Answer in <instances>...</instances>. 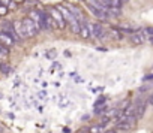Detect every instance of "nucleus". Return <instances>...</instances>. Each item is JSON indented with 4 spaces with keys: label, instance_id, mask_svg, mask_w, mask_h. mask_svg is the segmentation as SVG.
Segmentation results:
<instances>
[{
    "label": "nucleus",
    "instance_id": "ddd939ff",
    "mask_svg": "<svg viewBox=\"0 0 153 133\" xmlns=\"http://www.w3.org/2000/svg\"><path fill=\"white\" fill-rule=\"evenodd\" d=\"M81 37L84 39H89L90 37V32H89V27H87V23H80V33H78Z\"/></svg>",
    "mask_w": 153,
    "mask_h": 133
},
{
    "label": "nucleus",
    "instance_id": "f03ea898",
    "mask_svg": "<svg viewBox=\"0 0 153 133\" xmlns=\"http://www.w3.org/2000/svg\"><path fill=\"white\" fill-rule=\"evenodd\" d=\"M0 30H2V32H5L6 35H9V36L14 39V42H15V43L21 40V37H20V36L17 35V32H15L14 21H3L2 24H0Z\"/></svg>",
    "mask_w": 153,
    "mask_h": 133
},
{
    "label": "nucleus",
    "instance_id": "0eeeda50",
    "mask_svg": "<svg viewBox=\"0 0 153 133\" xmlns=\"http://www.w3.org/2000/svg\"><path fill=\"white\" fill-rule=\"evenodd\" d=\"M14 27H15L17 35H18L21 39H29V37H27V33H26V29H24V24H23V21H21V20L14 21Z\"/></svg>",
    "mask_w": 153,
    "mask_h": 133
},
{
    "label": "nucleus",
    "instance_id": "423d86ee",
    "mask_svg": "<svg viewBox=\"0 0 153 133\" xmlns=\"http://www.w3.org/2000/svg\"><path fill=\"white\" fill-rule=\"evenodd\" d=\"M144 40H146V32L144 30L143 32H134V33H131V42L134 45H141Z\"/></svg>",
    "mask_w": 153,
    "mask_h": 133
},
{
    "label": "nucleus",
    "instance_id": "c85d7f7f",
    "mask_svg": "<svg viewBox=\"0 0 153 133\" xmlns=\"http://www.w3.org/2000/svg\"><path fill=\"white\" fill-rule=\"evenodd\" d=\"M150 43L153 45V36H150Z\"/></svg>",
    "mask_w": 153,
    "mask_h": 133
},
{
    "label": "nucleus",
    "instance_id": "4be33fe9",
    "mask_svg": "<svg viewBox=\"0 0 153 133\" xmlns=\"http://www.w3.org/2000/svg\"><path fill=\"white\" fill-rule=\"evenodd\" d=\"M144 32H146L149 36H153V27H146V29H144Z\"/></svg>",
    "mask_w": 153,
    "mask_h": 133
},
{
    "label": "nucleus",
    "instance_id": "6e6552de",
    "mask_svg": "<svg viewBox=\"0 0 153 133\" xmlns=\"http://www.w3.org/2000/svg\"><path fill=\"white\" fill-rule=\"evenodd\" d=\"M44 18H45V24H47V29H48V30H57V29H59L57 23L54 21V18H53L47 11L44 12Z\"/></svg>",
    "mask_w": 153,
    "mask_h": 133
},
{
    "label": "nucleus",
    "instance_id": "9d476101",
    "mask_svg": "<svg viewBox=\"0 0 153 133\" xmlns=\"http://www.w3.org/2000/svg\"><path fill=\"white\" fill-rule=\"evenodd\" d=\"M0 43H3V45H6V46H12L15 42H14V39L9 36V35H6L5 32H2V30H0Z\"/></svg>",
    "mask_w": 153,
    "mask_h": 133
},
{
    "label": "nucleus",
    "instance_id": "f3484780",
    "mask_svg": "<svg viewBox=\"0 0 153 133\" xmlns=\"http://www.w3.org/2000/svg\"><path fill=\"white\" fill-rule=\"evenodd\" d=\"M89 133H104V126H102V124H99V126L89 127Z\"/></svg>",
    "mask_w": 153,
    "mask_h": 133
},
{
    "label": "nucleus",
    "instance_id": "20e7f679",
    "mask_svg": "<svg viewBox=\"0 0 153 133\" xmlns=\"http://www.w3.org/2000/svg\"><path fill=\"white\" fill-rule=\"evenodd\" d=\"M29 18H32L41 30H48L47 29V24H45V18H44V11H39V9H33L29 12Z\"/></svg>",
    "mask_w": 153,
    "mask_h": 133
},
{
    "label": "nucleus",
    "instance_id": "bb28decb",
    "mask_svg": "<svg viewBox=\"0 0 153 133\" xmlns=\"http://www.w3.org/2000/svg\"><path fill=\"white\" fill-rule=\"evenodd\" d=\"M39 97H45V91H41L39 93Z\"/></svg>",
    "mask_w": 153,
    "mask_h": 133
},
{
    "label": "nucleus",
    "instance_id": "1a4fd4ad",
    "mask_svg": "<svg viewBox=\"0 0 153 133\" xmlns=\"http://www.w3.org/2000/svg\"><path fill=\"white\" fill-rule=\"evenodd\" d=\"M66 8L72 12V15L76 18V20H78L80 23H84V15H83V12L78 9V8H76V6H72V5H66Z\"/></svg>",
    "mask_w": 153,
    "mask_h": 133
},
{
    "label": "nucleus",
    "instance_id": "7c9ffc66",
    "mask_svg": "<svg viewBox=\"0 0 153 133\" xmlns=\"http://www.w3.org/2000/svg\"><path fill=\"white\" fill-rule=\"evenodd\" d=\"M0 58H2V54H0Z\"/></svg>",
    "mask_w": 153,
    "mask_h": 133
},
{
    "label": "nucleus",
    "instance_id": "4468645a",
    "mask_svg": "<svg viewBox=\"0 0 153 133\" xmlns=\"http://www.w3.org/2000/svg\"><path fill=\"white\" fill-rule=\"evenodd\" d=\"M107 15H108V18H110V17H111V18H116V17H120V15H122V11H120V8H111V6H108Z\"/></svg>",
    "mask_w": 153,
    "mask_h": 133
},
{
    "label": "nucleus",
    "instance_id": "a211bd4d",
    "mask_svg": "<svg viewBox=\"0 0 153 133\" xmlns=\"http://www.w3.org/2000/svg\"><path fill=\"white\" fill-rule=\"evenodd\" d=\"M0 3H3V5L8 6V8H12V11L17 8V3L14 2V0H0Z\"/></svg>",
    "mask_w": 153,
    "mask_h": 133
},
{
    "label": "nucleus",
    "instance_id": "9b49d317",
    "mask_svg": "<svg viewBox=\"0 0 153 133\" xmlns=\"http://www.w3.org/2000/svg\"><path fill=\"white\" fill-rule=\"evenodd\" d=\"M68 24H69V29H71V32L74 35H78L80 33V21L76 20V18H72Z\"/></svg>",
    "mask_w": 153,
    "mask_h": 133
},
{
    "label": "nucleus",
    "instance_id": "f8f14e48",
    "mask_svg": "<svg viewBox=\"0 0 153 133\" xmlns=\"http://www.w3.org/2000/svg\"><path fill=\"white\" fill-rule=\"evenodd\" d=\"M57 9H59V11L62 12V15L65 17L66 23H69V21H71L72 18H75V17L72 15V12H71V11H69V9L66 8V6H60V5H59V6H57Z\"/></svg>",
    "mask_w": 153,
    "mask_h": 133
},
{
    "label": "nucleus",
    "instance_id": "5701e85b",
    "mask_svg": "<svg viewBox=\"0 0 153 133\" xmlns=\"http://www.w3.org/2000/svg\"><path fill=\"white\" fill-rule=\"evenodd\" d=\"M104 103H105V97H101L99 100H96V103H95V106H96V105H104Z\"/></svg>",
    "mask_w": 153,
    "mask_h": 133
},
{
    "label": "nucleus",
    "instance_id": "2eb2a0df",
    "mask_svg": "<svg viewBox=\"0 0 153 133\" xmlns=\"http://www.w3.org/2000/svg\"><path fill=\"white\" fill-rule=\"evenodd\" d=\"M131 127H132V124L128 120H120L117 123V129H120V130H129Z\"/></svg>",
    "mask_w": 153,
    "mask_h": 133
},
{
    "label": "nucleus",
    "instance_id": "aec40b11",
    "mask_svg": "<svg viewBox=\"0 0 153 133\" xmlns=\"http://www.w3.org/2000/svg\"><path fill=\"white\" fill-rule=\"evenodd\" d=\"M9 14V8L5 6L3 3H0V17H6Z\"/></svg>",
    "mask_w": 153,
    "mask_h": 133
},
{
    "label": "nucleus",
    "instance_id": "cd10ccee",
    "mask_svg": "<svg viewBox=\"0 0 153 133\" xmlns=\"http://www.w3.org/2000/svg\"><path fill=\"white\" fill-rule=\"evenodd\" d=\"M105 133H117L116 130H108V132H105Z\"/></svg>",
    "mask_w": 153,
    "mask_h": 133
},
{
    "label": "nucleus",
    "instance_id": "6ab92c4d",
    "mask_svg": "<svg viewBox=\"0 0 153 133\" xmlns=\"http://www.w3.org/2000/svg\"><path fill=\"white\" fill-rule=\"evenodd\" d=\"M0 54H2V57H8L9 55V46L0 43Z\"/></svg>",
    "mask_w": 153,
    "mask_h": 133
},
{
    "label": "nucleus",
    "instance_id": "f257e3e1",
    "mask_svg": "<svg viewBox=\"0 0 153 133\" xmlns=\"http://www.w3.org/2000/svg\"><path fill=\"white\" fill-rule=\"evenodd\" d=\"M23 21V24H24V29H26V33H27V37H35V36H38L39 35V32H41V29H39V26L32 20V18H23L21 20Z\"/></svg>",
    "mask_w": 153,
    "mask_h": 133
},
{
    "label": "nucleus",
    "instance_id": "b1692460",
    "mask_svg": "<svg viewBox=\"0 0 153 133\" xmlns=\"http://www.w3.org/2000/svg\"><path fill=\"white\" fill-rule=\"evenodd\" d=\"M153 79V73L152 75H147V76H144V81H152Z\"/></svg>",
    "mask_w": 153,
    "mask_h": 133
},
{
    "label": "nucleus",
    "instance_id": "393cba45",
    "mask_svg": "<svg viewBox=\"0 0 153 133\" xmlns=\"http://www.w3.org/2000/svg\"><path fill=\"white\" fill-rule=\"evenodd\" d=\"M147 103H150V105H153V93L150 94V97L147 99Z\"/></svg>",
    "mask_w": 153,
    "mask_h": 133
},
{
    "label": "nucleus",
    "instance_id": "412c9836",
    "mask_svg": "<svg viewBox=\"0 0 153 133\" xmlns=\"http://www.w3.org/2000/svg\"><path fill=\"white\" fill-rule=\"evenodd\" d=\"M45 55H47V58H51V60L56 58V49H50V51H47Z\"/></svg>",
    "mask_w": 153,
    "mask_h": 133
},
{
    "label": "nucleus",
    "instance_id": "39448f33",
    "mask_svg": "<svg viewBox=\"0 0 153 133\" xmlns=\"http://www.w3.org/2000/svg\"><path fill=\"white\" fill-rule=\"evenodd\" d=\"M146 109H147V102L144 100H141V99H138L137 100V105H135V118L137 120H141L143 117H144V114H146Z\"/></svg>",
    "mask_w": 153,
    "mask_h": 133
},
{
    "label": "nucleus",
    "instance_id": "a878e982",
    "mask_svg": "<svg viewBox=\"0 0 153 133\" xmlns=\"http://www.w3.org/2000/svg\"><path fill=\"white\" fill-rule=\"evenodd\" d=\"M14 2H15L17 5H20V3H24V2H26V0H14Z\"/></svg>",
    "mask_w": 153,
    "mask_h": 133
},
{
    "label": "nucleus",
    "instance_id": "c756f323",
    "mask_svg": "<svg viewBox=\"0 0 153 133\" xmlns=\"http://www.w3.org/2000/svg\"><path fill=\"white\" fill-rule=\"evenodd\" d=\"M122 2H123V3H125V2H129V0H122Z\"/></svg>",
    "mask_w": 153,
    "mask_h": 133
},
{
    "label": "nucleus",
    "instance_id": "dca6fc26",
    "mask_svg": "<svg viewBox=\"0 0 153 133\" xmlns=\"http://www.w3.org/2000/svg\"><path fill=\"white\" fill-rule=\"evenodd\" d=\"M0 72L5 73V75H8V73L12 72V68H11L9 64H6V63H0Z\"/></svg>",
    "mask_w": 153,
    "mask_h": 133
},
{
    "label": "nucleus",
    "instance_id": "7ed1b4c3",
    "mask_svg": "<svg viewBox=\"0 0 153 133\" xmlns=\"http://www.w3.org/2000/svg\"><path fill=\"white\" fill-rule=\"evenodd\" d=\"M47 12L54 18V21L57 23L59 29H65V27H66V24H68V23H66L65 17L62 15V12L57 9V6H51V8H48V9H47Z\"/></svg>",
    "mask_w": 153,
    "mask_h": 133
}]
</instances>
